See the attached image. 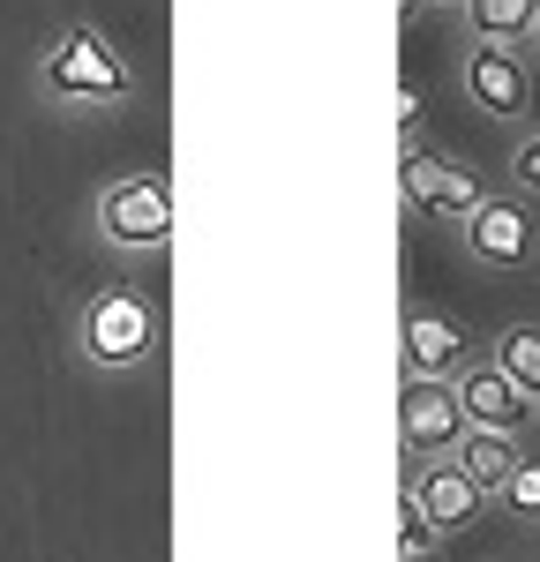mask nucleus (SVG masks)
<instances>
[{
  "label": "nucleus",
  "mask_w": 540,
  "mask_h": 562,
  "mask_svg": "<svg viewBox=\"0 0 540 562\" xmlns=\"http://www.w3.org/2000/svg\"><path fill=\"white\" fill-rule=\"evenodd\" d=\"M31 90H38V105H53V113H105V105H128L135 90H143V76H135V60L98 23L76 15V23H60L38 45Z\"/></svg>",
  "instance_id": "obj_1"
},
{
  "label": "nucleus",
  "mask_w": 540,
  "mask_h": 562,
  "mask_svg": "<svg viewBox=\"0 0 540 562\" xmlns=\"http://www.w3.org/2000/svg\"><path fill=\"white\" fill-rule=\"evenodd\" d=\"M68 352L83 375H143L166 352V307L143 285H90L68 315Z\"/></svg>",
  "instance_id": "obj_2"
},
{
  "label": "nucleus",
  "mask_w": 540,
  "mask_h": 562,
  "mask_svg": "<svg viewBox=\"0 0 540 562\" xmlns=\"http://www.w3.org/2000/svg\"><path fill=\"white\" fill-rule=\"evenodd\" d=\"M90 233L113 248V256H166L173 248V180L158 166H135V173H113L98 195H90Z\"/></svg>",
  "instance_id": "obj_3"
},
{
  "label": "nucleus",
  "mask_w": 540,
  "mask_h": 562,
  "mask_svg": "<svg viewBox=\"0 0 540 562\" xmlns=\"http://www.w3.org/2000/svg\"><path fill=\"white\" fill-rule=\"evenodd\" d=\"M458 90H465V105H481L488 121L526 128V113H533V60H526L518 45H465Z\"/></svg>",
  "instance_id": "obj_4"
},
{
  "label": "nucleus",
  "mask_w": 540,
  "mask_h": 562,
  "mask_svg": "<svg viewBox=\"0 0 540 562\" xmlns=\"http://www.w3.org/2000/svg\"><path fill=\"white\" fill-rule=\"evenodd\" d=\"M458 240H465V256L495 270V278H518V270H533L540 262V225L526 211V195H488L481 211L458 225Z\"/></svg>",
  "instance_id": "obj_5"
},
{
  "label": "nucleus",
  "mask_w": 540,
  "mask_h": 562,
  "mask_svg": "<svg viewBox=\"0 0 540 562\" xmlns=\"http://www.w3.org/2000/svg\"><path fill=\"white\" fill-rule=\"evenodd\" d=\"M398 180H405V203H413L420 217H443V225H465V217L488 203V188H481V173H473V166L436 158V150H420V143H405Z\"/></svg>",
  "instance_id": "obj_6"
},
{
  "label": "nucleus",
  "mask_w": 540,
  "mask_h": 562,
  "mask_svg": "<svg viewBox=\"0 0 540 562\" xmlns=\"http://www.w3.org/2000/svg\"><path fill=\"white\" fill-rule=\"evenodd\" d=\"M405 383H458L473 368V330L443 307H405Z\"/></svg>",
  "instance_id": "obj_7"
},
{
  "label": "nucleus",
  "mask_w": 540,
  "mask_h": 562,
  "mask_svg": "<svg viewBox=\"0 0 540 562\" xmlns=\"http://www.w3.org/2000/svg\"><path fill=\"white\" fill-rule=\"evenodd\" d=\"M398 503H413V510L428 518V532H436V540L465 532V525H481V510H488V495L458 473V458H428V465H413Z\"/></svg>",
  "instance_id": "obj_8"
},
{
  "label": "nucleus",
  "mask_w": 540,
  "mask_h": 562,
  "mask_svg": "<svg viewBox=\"0 0 540 562\" xmlns=\"http://www.w3.org/2000/svg\"><path fill=\"white\" fill-rule=\"evenodd\" d=\"M398 442H405L413 465L450 458V450L465 442V405H458V390H450V383H405V397H398Z\"/></svg>",
  "instance_id": "obj_9"
},
{
  "label": "nucleus",
  "mask_w": 540,
  "mask_h": 562,
  "mask_svg": "<svg viewBox=\"0 0 540 562\" xmlns=\"http://www.w3.org/2000/svg\"><path fill=\"white\" fill-rule=\"evenodd\" d=\"M458 405H465V428H495V435H526V420H533V397L510 383L495 360H473L465 375H458Z\"/></svg>",
  "instance_id": "obj_10"
},
{
  "label": "nucleus",
  "mask_w": 540,
  "mask_h": 562,
  "mask_svg": "<svg viewBox=\"0 0 540 562\" xmlns=\"http://www.w3.org/2000/svg\"><path fill=\"white\" fill-rule=\"evenodd\" d=\"M450 458H458V473L473 480V487H481V495H503V480L518 473V465H526V458H533V450H526V435H495V428H465V442H458V450H450Z\"/></svg>",
  "instance_id": "obj_11"
},
{
  "label": "nucleus",
  "mask_w": 540,
  "mask_h": 562,
  "mask_svg": "<svg viewBox=\"0 0 540 562\" xmlns=\"http://www.w3.org/2000/svg\"><path fill=\"white\" fill-rule=\"evenodd\" d=\"M458 15H465L473 45H533L540 0H465Z\"/></svg>",
  "instance_id": "obj_12"
},
{
  "label": "nucleus",
  "mask_w": 540,
  "mask_h": 562,
  "mask_svg": "<svg viewBox=\"0 0 540 562\" xmlns=\"http://www.w3.org/2000/svg\"><path fill=\"white\" fill-rule=\"evenodd\" d=\"M488 360L540 405V323H503L495 346H488Z\"/></svg>",
  "instance_id": "obj_13"
},
{
  "label": "nucleus",
  "mask_w": 540,
  "mask_h": 562,
  "mask_svg": "<svg viewBox=\"0 0 540 562\" xmlns=\"http://www.w3.org/2000/svg\"><path fill=\"white\" fill-rule=\"evenodd\" d=\"M495 510H510V518H540V458H526L518 473L503 480V495H495Z\"/></svg>",
  "instance_id": "obj_14"
},
{
  "label": "nucleus",
  "mask_w": 540,
  "mask_h": 562,
  "mask_svg": "<svg viewBox=\"0 0 540 562\" xmlns=\"http://www.w3.org/2000/svg\"><path fill=\"white\" fill-rule=\"evenodd\" d=\"M503 166H510V188H518V195H540V128L510 135V158H503Z\"/></svg>",
  "instance_id": "obj_15"
},
{
  "label": "nucleus",
  "mask_w": 540,
  "mask_h": 562,
  "mask_svg": "<svg viewBox=\"0 0 540 562\" xmlns=\"http://www.w3.org/2000/svg\"><path fill=\"white\" fill-rule=\"evenodd\" d=\"M398 562H436V532L413 503H398Z\"/></svg>",
  "instance_id": "obj_16"
},
{
  "label": "nucleus",
  "mask_w": 540,
  "mask_h": 562,
  "mask_svg": "<svg viewBox=\"0 0 540 562\" xmlns=\"http://www.w3.org/2000/svg\"><path fill=\"white\" fill-rule=\"evenodd\" d=\"M413 121H420V90L398 83V128H405V143H413Z\"/></svg>",
  "instance_id": "obj_17"
},
{
  "label": "nucleus",
  "mask_w": 540,
  "mask_h": 562,
  "mask_svg": "<svg viewBox=\"0 0 540 562\" xmlns=\"http://www.w3.org/2000/svg\"><path fill=\"white\" fill-rule=\"evenodd\" d=\"M413 8H465V0H413Z\"/></svg>",
  "instance_id": "obj_18"
},
{
  "label": "nucleus",
  "mask_w": 540,
  "mask_h": 562,
  "mask_svg": "<svg viewBox=\"0 0 540 562\" xmlns=\"http://www.w3.org/2000/svg\"><path fill=\"white\" fill-rule=\"evenodd\" d=\"M533 53H540V23H533Z\"/></svg>",
  "instance_id": "obj_19"
}]
</instances>
